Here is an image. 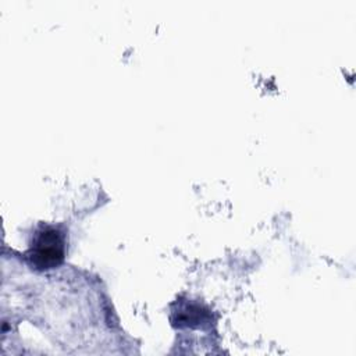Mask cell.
I'll return each mask as SVG.
<instances>
[{"label": "cell", "instance_id": "cell-1", "mask_svg": "<svg viewBox=\"0 0 356 356\" xmlns=\"http://www.w3.org/2000/svg\"><path fill=\"white\" fill-rule=\"evenodd\" d=\"M65 246V234L61 228L40 225L33 234L26 256L35 268L49 270L63 263Z\"/></svg>", "mask_w": 356, "mask_h": 356}, {"label": "cell", "instance_id": "cell-2", "mask_svg": "<svg viewBox=\"0 0 356 356\" xmlns=\"http://www.w3.org/2000/svg\"><path fill=\"white\" fill-rule=\"evenodd\" d=\"M206 312H202L199 309V306L195 305H185L179 312H178V317L177 320H174L175 323H178V325H188V327H196L199 325L204 318H206Z\"/></svg>", "mask_w": 356, "mask_h": 356}]
</instances>
